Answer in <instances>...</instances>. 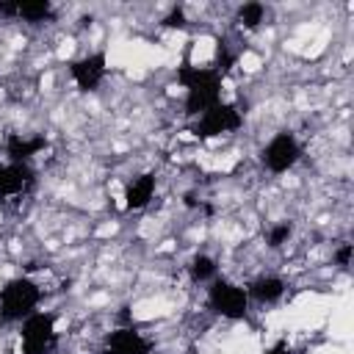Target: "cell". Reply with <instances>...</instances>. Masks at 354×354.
<instances>
[{"label":"cell","instance_id":"obj_1","mask_svg":"<svg viewBox=\"0 0 354 354\" xmlns=\"http://www.w3.org/2000/svg\"><path fill=\"white\" fill-rule=\"evenodd\" d=\"M177 80L185 88V113L202 116L213 105L221 102V80L224 75L216 66H194L191 61H183L177 69Z\"/></svg>","mask_w":354,"mask_h":354},{"label":"cell","instance_id":"obj_2","mask_svg":"<svg viewBox=\"0 0 354 354\" xmlns=\"http://www.w3.org/2000/svg\"><path fill=\"white\" fill-rule=\"evenodd\" d=\"M41 288L30 277H14L0 288V321H25L36 313Z\"/></svg>","mask_w":354,"mask_h":354},{"label":"cell","instance_id":"obj_3","mask_svg":"<svg viewBox=\"0 0 354 354\" xmlns=\"http://www.w3.org/2000/svg\"><path fill=\"white\" fill-rule=\"evenodd\" d=\"M207 307L227 321H246L249 318V293H246V288H241L224 277H216L207 288Z\"/></svg>","mask_w":354,"mask_h":354},{"label":"cell","instance_id":"obj_4","mask_svg":"<svg viewBox=\"0 0 354 354\" xmlns=\"http://www.w3.org/2000/svg\"><path fill=\"white\" fill-rule=\"evenodd\" d=\"M22 354H53L58 346L55 318L50 313H33L22 321Z\"/></svg>","mask_w":354,"mask_h":354},{"label":"cell","instance_id":"obj_5","mask_svg":"<svg viewBox=\"0 0 354 354\" xmlns=\"http://www.w3.org/2000/svg\"><path fill=\"white\" fill-rule=\"evenodd\" d=\"M241 124H243L241 105H235V102H218L210 111H205L202 116H196L191 133L196 138H216V136H224V133L238 130Z\"/></svg>","mask_w":354,"mask_h":354},{"label":"cell","instance_id":"obj_6","mask_svg":"<svg viewBox=\"0 0 354 354\" xmlns=\"http://www.w3.org/2000/svg\"><path fill=\"white\" fill-rule=\"evenodd\" d=\"M301 158V144L296 141V136L290 130H279L277 136H271L266 141V147L260 149V163L271 171V174H282L288 169H293Z\"/></svg>","mask_w":354,"mask_h":354},{"label":"cell","instance_id":"obj_7","mask_svg":"<svg viewBox=\"0 0 354 354\" xmlns=\"http://www.w3.org/2000/svg\"><path fill=\"white\" fill-rule=\"evenodd\" d=\"M105 72H108V58H105L102 50H100V53H88V55H83V58H75V61L69 64V75H72L75 86H77L83 94L94 91V88L105 80Z\"/></svg>","mask_w":354,"mask_h":354},{"label":"cell","instance_id":"obj_8","mask_svg":"<svg viewBox=\"0 0 354 354\" xmlns=\"http://www.w3.org/2000/svg\"><path fill=\"white\" fill-rule=\"evenodd\" d=\"M36 183V171L30 169V163H0V199H11V196H22L33 188Z\"/></svg>","mask_w":354,"mask_h":354},{"label":"cell","instance_id":"obj_9","mask_svg":"<svg viewBox=\"0 0 354 354\" xmlns=\"http://www.w3.org/2000/svg\"><path fill=\"white\" fill-rule=\"evenodd\" d=\"M105 354H152V340L136 326H122L108 335Z\"/></svg>","mask_w":354,"mask_h":354},{"label":"cell","instance_id":"obj_10","mask_svg":"<svg viewBox=\"0 0 354 354\" xmlns=\"http://www.w3.org/2000/svg\"><path fill=\"white\" fill-rule=\"evenodd\" d=\"M0 14L3 17H14V19H25L30 25H39V22H47L53 19L55 8L50 0H14V3H0Z\"/></svg>","mask_w":354,"mask_h":354},{"label":"cell","instance_id":"obj_11","mask_svg":"<svg viewBox=\"0 0 354 354\" xmlns=\"http://www.w3.org/2000/svg\"><path fill=\"white\" fill-rule=\"evenodd\" d=\"M8 160L14 163H28L33 155H39L41 149H47V138L44 136H22V133H11L3 144Z\"/></svg>","mask_w":354,"mask_h":354},{"label":"cell","instance_id":"obj_12","mask_svg":"<svg viewBox=\"0 0 354 354\" xmlns=\"http://www.w3.org/2000/svg\"><path fill=\"white\" fill-rule=\"evenodd\" d=\"M155 188H158V180H155L152 171H144V174L133 177V180L127 183V188H124V207H127V210H141V207H147V205L152 202V196H155Z\"/></svg>","mask_w":354,"mask_h":354},{"label":"cell","instance_id":"obj_13","mask_svg":"<svg viewBox=\"0 0 354 354\" xmlns=\"http://www.w3.org/2000/svg\"><path fill=\"white\" fill-rule=\"evenodd\" d=\"M246 293H249V299H254L260 304H277L285 296V282L279 277H274V274H263V277L249 282Z\"/></svg>","mask_w":354,"mask_h":354},{"label":"cell","instance_id":"obj_14","mask_svg":"<svg viewBox=\"0 0 354 354\" xmlns=\"http://www.w3.org/2000/svg\"><path fill=\"white\" fill-rule=\"evenodd\" d=\"M188 277L194 282H213L218 277V263L210 254H194L188 263Z\"/></svg>","mask_w":354,"mask_h":354},{"label":"cell","instance_id":"obj_15","mask_svg":"<svg viewBox=\"0 0 354 354\" xmlns=\"http://www.w3.org/2000/svg\"><path fill=\"white\" fill-rule=\"evenodd\" d=\"M266 17H268V11H266L263 3H243V6H238V14H235L238 25L246 28V30L260 28V25L266 22Z\"/></svg>","mask_w":354,"mask_h":354},{"label":"cell","instance_id":"obj_16","mask_svg":"<svg viewBox=\"0 0 354 354\" xmlns=\"http://www.w3.org/2000/svg\"><path fill=\"white\" fill-rule=\"evenodd\" d=\"M290 235H293V224H290V221H279V224H274V227L268 230L266 241H268L271 249H279L282 243H288Z\"/></svg>","mask_w":354,"mask_h":354},{"label":"cell","instance_id":"obj_17","mask_svg":"<svg viewBox=\"0 0 354 354\" xmlns=\"http://www.w3.org/2000/svg\"><path fill=\"white\" fill-rule=\"evenodd\" d=\"M163 25H166V28H185V14H183V8L174 6V8L169 11V17L163 19Z\"/></svg>","mask_w":354,"mask_h":354},{"label":"cell","instance_id":"obj_18","mask_svg":"<svg viewBox=\"0 0 354 354\" xmlns=\"http://www.w3.org/2000/svg\"><path fill=\"white\" fill-rule=\"evenodd\" d=\"M335 260H337V266H348V260H351V243H340L337 246V252H335Z\"/></svg>","mask_w":354,"mask_h":354},{"label":"cell","instance_id":"obj_19","mask_svg":"<svg viewBox=\"0 0 354 354\" xmlns=\"http://www.w3.org/2000/svg\"><path fill=\"white\" fill-rule=\"evenodd\" d=\"M263 354H293V351H290V346H288V340H277V343H274L271 348H266Z\"/></svg>","mask_w":354,"mask_h":354}]
</instances>
